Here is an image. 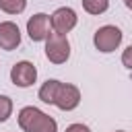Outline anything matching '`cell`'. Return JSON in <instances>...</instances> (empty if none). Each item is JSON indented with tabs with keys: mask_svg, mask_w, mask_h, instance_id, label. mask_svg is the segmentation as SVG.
<instances>
[{
	"mask_svg": "<svg viewBox=\"0 0 132 132\" xmlns=\"http://www.w3.org/2000/svg\"><path fill=\"white\" fill-rule=\"evenodd\" d=\"M122 64L132 70V45H128V47L124 50V54H122Z\"/></svg>",
	"mask_w": 132,
	"mask_h": 132,
	"instance_id": "12",
	"label": "cell"
},
{
	"mask_svg": "<svg viewBox=\"0 0 132 132\" xmlns=\"http://www.w3.org/2000/svg\"><path fill=\"white\" fill-rule=\"evenodd\" d=\"M27 6V0H0V10L6 14H21Z\"/></svg>",
	"mask_w": 132,
	"mask_h": 132,
	"instance_id": "9",
	"label": "cell"
},
{
	"mask_svg": "<svg viewBox=\"0 0 132 132\" xmlns=\"http://www.w3.org/2000/svg\"><path fill=\"white\" fill-rule=\"evenodd\" d=\"M50 27V16L45 12H37L27 21V33L33 41H45V37L52 33Z\"/></svg>",
	"mask_w": 132,
	"mask_h": 132,
	"instance_id": "7",
	"label": "cell"
},
{
	"mask_svg": "<svg viewBox=\"0 0 132 132\" xmlns=\"http://www.w3.org/2000/svg\"><path fill=\"white\" fill-rule=\"evenodd\" d=\"M78 103H80V91H78V87H74L70 82H58L52 105H56L62 111H72V109L78 107Z\"/></svg>",
	"mask_w": 132,
	"mask_h": 132,
	"instance_id": "3",
	"label": "cell"
},
{
	"mask_svg": "<svg viewBox=\"0 0 132 132\" xmlns=\"http://www.w3.org/2000/svg\"><path fill=\"white\" fill-rule=\"evenodd\" d=\"M82 8L89 14H101L109 8V0H82Z\"/></svg>",
	"mask_w": 132,
	"mask_h": 132,
	"instance_id": "10",
	"label": "cell"
},
{
	"mask_svg": "<svg viewBox=\"0 0 132 132\" xmlns=\"http://www.w3.org/2000/svg\"><path fill=\"white\" fill-rule=\"evenodd\" d=\"M93 43H95V47H97L99 52L109 54V52H113V50L122 43V31H120L116 25H103V27H99V29L95 31Z\"/></svg>",
	"mask_w": 132,
	"mask_h": 132,
	"instance_id": "4",
	"label": "cell"
},
{
	"mask_svg": "<svg viewBox=\"0 0 132 132\" xmlns=\"http://www.w3.org/2000/svg\"><path fill=\"white\" fill-rule=\"evenodd\" d=\"M35 78H37V68H35L31 62H27V60L16 62V64L10 68V80H12L16 87H21V89L31 87V85L35 82Z\"/></svg>",
	"mask_w": 132,
	"mask_h": 132,
	"instance_id": "6",
	"label": "cell"
},
{
	"mask_svg": "<svg viewBox=\"0 0 132 132\" xmlns=\"http://www.w3.org/2000/svg\"><path fill=\"white\" fill-rule=\"evenodd\" d=\"M66 132H91V130H89V126H85V124H70V126L66 128Z\"/></svg>",
	"mask_w": 132,
	"mask_h": 132,
	"instance_id": "13",
	"label": "cell"
},
{
	"mask_svg": "<svg viewBox=\"0 0 132 132\" xmlns=\"http://www.w3.org/2000/svg\"><path fill=\"white\" fill-rule=\"evenodd\" d=\"M116 132H124V130H116Z\"/></svg>",
	"mask_w": 132,
	"mask_h": 132,
	"instance_id": "15",
	"label": "cell"
},
{
	"mask_svg": "<svg viewBox=\"0 0 132 132\" xmlns=\"http://www.w3.org/2000/svg\"><path fill=\"white\" fill-rule=\"evenodd\" d=\"M45 56L52 64H64L70 58V43L62 33H50L45 37Z\"/></svg>",
	"mask_w": 132,
	"mask_h": 132,
	"instance_id": "2",
	"label": "cell"
},
{
	"mask_svg": "<svg viewBox=\"0 0 132 132\" xmlns=\"http://www.w3.org/2000/svg\"><path fill=\"white\" fill-rule=\"evenodd\" d=\"M19 126L25 132H58L56 120L33 105H27L19 111Z\"/></svg>",
	"mask_w": 132,
	"mask_h": 132,
	"instance_id": "1",
	"label": "cell"
},
{
	"mask_svg": "<svg viewBox=\"0 0 132 132\" xmlns=\"http://www.w3.org/2000/svg\"><path fill=\"white\" fill-rule=\"evenodd\" d=\"M12 113V99L6 95H0V122H6Z\"/></svg>",
	"mask_w": 132,
	"mask_h": 132,
	"instance_id": "11",
	"label": "cell"
},
{
	"mask_svg": "<svg viewBox=\"0 0 132 132\" xmlns=\"http://www.w3.org/2000/svg\"><path fill=\"white\" fill-rule=\"evenodd\" d=\"M19 43H21V31H19V27L12 21L0 23V50L10 52V50L19 47Z\"/></svg>",
	"mask_w": 132,
	"mask_h": 132,
	"instance_id": "8",
	"label": "cell"
},
{
	"mask_svg": "<svg viewBox=\"0 0 132 132\" xmlns=\"http://www.w3.org/2000/svg\"><path fill=\"white\" fill-rule=\"evenodd\" d=\"M76 21H78L76 12H74L72 8H68V6H62V8L54 10V14L50 16L52 29H54L56 33H62V35L70 33V31L76 27Z\"/></svg>",
	"mask_w": 132,
	"mask_h": 132,
	"instance_id": "5",
	"label": "cell"
},
{
	"mask_svg": "<svg viewBox=\"0 0 132 132\" xmlns=\"http://www.w3.org/2000/svg\"><path fill=\"white\" fill-rule=\"evenodd\" d=\"M124 4H126V6L130 8V10H132V0H124Z\"/></svg>",
	"mask_w": 132,
	"mask_h": 132,
	"instance_id": "14",
	"label": "cell"
}]
</instances>
